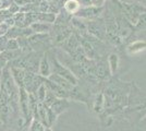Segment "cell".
Listing matches in <instances>:
<instances>
[{
    "label": "cell",
    "mask_w": 146,
    "mask_h": 131,
    "mask_svg": "<svg viewBox=\"0 0 146 131\" xmlns=\"http://www.w3.org/2000/svg\"><path fill=\"white\" fill-rule=\"evenodd\" d=\"M118 3H119L118 6H119L121 14L133 26H135L141 14L146 12L145 5H140L136 2H124V1H119V0H118Z\"/></svg>",
    "instance_id": "cell-1"
},
{
    "label": "cell",
    "mask_w": 146,
    "mask_h": 131,
    "mask_svg": "<svg viewBox=\"0 0 146 131\" xmlns=\"http://www.w3.org/2000/svg\"><path fill=\"white\" fill-rule=\"evenodd\" d=\"M103 13V7H96V6H90V7H83L80 8L79 11L75 13L80 18H84L88 20H95L100 17Z\"/></svg>",
    "instance_id": "cell-2"
},
{
    "label": "cell",
    "mask_w": 146,
    "mask_h": 131,
    "mask_svg": "<svg viewBox=\"0 0 146 131\" xmlns=\"http://www.w3.org/2000/svg\"><path fill=\"white\" fill-rule=\"evenodd\" d=\"M88 32H91L92 34H94L96 37L99 39L104 41L106 36V26H105V22L103 20H92L90 25H88Z\"/></svg>",
    "instance_id": "cell-3"
},
{
    "label": "cell",
    "mask_w": 146,
    "mask_h": 131,
    "mask_svg": "<svg viewBox=\"0 0 146 131\" xmlns=\"http://www.w3.org/2000/svg\"><path fill=\"white\" fill-rule=\"evenodd\" d=\"M54 65H55V66H54V69H55V71L57 74L63 76V78L67 79L70 83H72L73 85H75V84L78 83L76 78L72 74V72H71L70 70H68V69H66L64 67H62L60 63H58L57 60H55V59H54Z\"/></svg>",
    "instance_id": "cell-4"
},
{
    "label": "cell",
    "mask_w": 146,
    "mask_h": 131,
    "mask_svg": "<svg viewBox=\"0 0 146 131\" xmlns=\"http://www.w3.org/2000/svg\"><path fill=\"white\" fill-rule=\"evenodd\" d=\"M146 49V39H137L130 43L127 46V51L129 55H136Z\"/></svg>",
    "instance_id": "cell-5"
},
{
    "label": "cell",
    "mask_w": 146,
    "mask_h": 131,
    "mask_svg": "<svg viewBox=\"0 0 146 131\" xmlns=\"http://www.w3.org/2000/svg\"><path fill=\"white\" fill-rule=\"evenodd\" d=\"M69 106H70V103L66 98H58V100L56 98L55 102L50 105V109L54 114L58 116L62 112H64Z\"/></svg>",
    "instance_id": "cell-6"
},
{
    "label": "cell",
    "mask_w": 146,
    "mask_h": 131,
    "mask_svg": "<svg viewBox=\"0 0 146 131\" xmlns=\"http://www.w3.org/2000/svg\"><path fill=\"white\" fill-rule=\"evenodd\" d=\"M49 81L54 82L55 84H57V85H59V86L63 87L64 90H67V91H71V90H73V84L72 83H70V82L68 81L67 79H64L63 76H61V75L59 74H52L49 76Z\"/></svg>",
    "instance_id": "cell-7"
},
{
    "label": "cell",
    "mask_w": 146,
    "mask_h": 131,
    "mask_svg": "<svg viewBox=\"0 0 146 131\" xmlns=\"http://www.w3.org/2000/svg\"><path fill=\"white\" fill-rule=\"evenodd\" d=\"M108 66L110 69V73L115 74L119 67V56L117 54H110L108 57Z\"/></svg>",
    "instance_id": "cell-8"
},
{
    "label": "cell",
    "mask_w": 146,
    "mask_h": 131,
    "mask_svg": "<svg viewBox=\"0 0 146 131\" xmlns=\"http://www.w3.org/2000/svg\"><path fill=\"white\" fill-rule=\"evenodd\" d=\"M64 8L69 13H76L81 8L78 0H68L64 5Z\"/></svg>",
    "instance_id": "cell-9"
},
{
    "label": "cell",
    "mask_w": 146,
    "mask_h": 131,
    "mask_svg": "<svg viewBox=\"0 0 146 131\" xmlns=\"http://www.w3.org/2000/svg\"><path fill=\"white\" fill-rule=\"evenodd\" d=\"M146 29V12L141 14V17L139 18L136 24L134 26L135 31H141V30H145Z\"/></svg>",
    "instance_id": "cell-10"
},
{
    "label": "cell",
    "mask_w": 146,
    "mask_h": 131,
    "mask_svg": "<svg viewBox=\"0 0 146 131\" xmlns=\"http://www.w3.org/2000/svg\"><path fill=\"white\" fill-rule=\"evenodd\" d=\"M56 97H57V96H56L55 94L52 93L50 90H48V91L46 92V94H45V98H44V100H45V105L50 107V105L55 102Z\"/></svg>",
    "instance_id": "cell-11"
},
{
    "label": "cell",
    "mask_w": 146,
    "mask_h": 131,
    "mask_svg": "<svg viewBox=\"0 0 146 131\" xmlns=\"http://www.w3.org/2000/svg\"><path fill=\"white\" fill-rule=\"evenodd\" d=\"M103 105H104V96L103 94H99V96L97 97V100L95 102V110L97 112H100L103 110Z\"/></svg>",
    "instance_id": "cell-12"
},
{
    "label": "cell",
    "mask_w": 146,
    "mask_h": 131,
    "mask_svg": "<svg viewBox=\"0 0 146 131\" xmlns=\"http://www.w3.org/2000/svg\"><path fill=\"white\" fill-rule=\"evenodd\" d=\"M40 72H42V74L43 75H46V76H48L49 75V66H48V63H47L46 59H44L43 63H42Z\"/></svg>",
    "instance_id": "cell-13"
},
{
    "label": "cell",
    "mask_w": 146,
    "mask_h": 131,
    "mask_svg": "<svg viewBox=\"0 0 146 131\" xmlns=\"http://www.w3.org/2000/svg\"><path fill=\"white\" fill-rule=\"evenodd\" d=\"M31 131H44V128L39 121L34 120V122L32 124V127H31Z\"/></svg>",
    "instance_id": "cell-14"
},
{
    "label": "cell",
    "mask_w": 146,
    "mask_h": 131,
    "mask_svg": "<svg viewBox=\"0 0 146 131\" xmlns=\"http://www.w3.org/2000/svg\"><path fill=\"white\" fill-rule=\"evenodd\" d=\"M38 100H39V102H43L44 98H45V94H46V92H45V86L44 85H42V86L39 87V90H38Z\"/></svg>",
    "instance_id": "cell-15"
},
{
    "label": "cell",
    "mask_w": 146,
    "mask_h": 131,
    "mask_svg": "<svg viewBox=\"0 0 146 131\" xmlns=\"http://www.w3.org/2000/svg\"><path fill=\"white\" fill-rule=\"evenodd\" d=\"M78 2L80 3V6H82V7L93 6V3H92V0H78Z\"/></svg>",
    "instance_id": "cell-16"
},
{
    "label": "cell",
    "mask_w": 146,
    "mask_h": 131,
    "mask_svg": "<svg viewBox=\"0 0 146 131\" xmlns=\"http://www.w3.org/2000/svg\"><path fill=\"white\" fill-rule=\"evenodd\" d=\"M105 2H106V0H92L93 6H96V7H103Z\"/></svg>",
    "instance_id": "cell-17"
},
{
    "label": "cell",
    "mask_w": 146,
    "mask_h": 131,
    "mask_svg": "<svg viewBox=\"0 0 146 131\" xmlns=\"http://www.w3.org/2000/svg\"><path fill=\"white\" fill-rule=\"evenodd\" d=\"M45 131H51V130H50V129H47V130H45Z\"/></svg>",
    "instance_id": "cell-18"
}]
</instances>
